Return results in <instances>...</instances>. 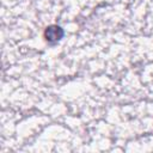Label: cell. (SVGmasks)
I'll return each instance as SVG.
<instances>
[{"label":"cell","instance_id":"obj_1","mask_svg":"<svg viewBox=\"0 0 153 153\" xmlns=\"http://www.w3.org/2000/svg\"><path fill=\"white\" fill-rule=\"evenodd\" d=\"M63 36H65V30L57 24L48 25L44 29V32H43L44 41L50 45H54V44L59 43L63 38Z\"/></svg>","mask_w":153,"mask_h":153}]
</instances>
